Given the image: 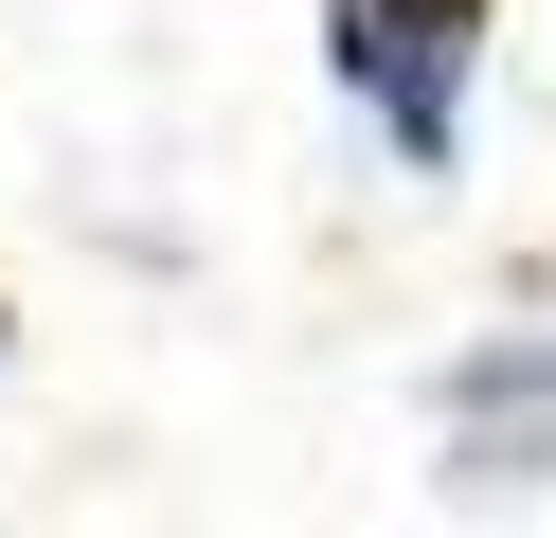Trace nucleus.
<instances>
[{"label":"nucleus","mask_w":556,"mask_h":538,"mask_svg":"<svg viewBox=\"0 0 556 538\" xmlns=\"http://www.w3.org/2000/svg\"><path fill=\"white\" fill-rule=\"evenodd\" d=\"M431 413L448 430H556V323H503V341H467L431 377Z\"/></svg>","instance_id":"nucleus-2"},{"label":"nucleus","mask_w":556,"mask_h":538,"mask_svg":"<svg viewBox=\"0 0 556 538\" xmlns=\"http://www.w3.org/2000/svg\"><path fill=\"white\" fill-rule=\"evenodd\" d=\"M0 359H18V323H0Z\"/></svg>","instance_id":"nucleus-3"},{"label":"nucleus","mask_w":556,"mask_h":538,"mask_svg":"<svg viewBox=\"0 0 556 538\" xmlns=\"http://www.w3.org/2000/svg\"><path fill=\"white\" fill-rule=\"evenodd\" d=\"M324 72L395 179H467V90H484V0H324Z\"/></svg>","instance_id":"nucleus-1"}]
</instances>
